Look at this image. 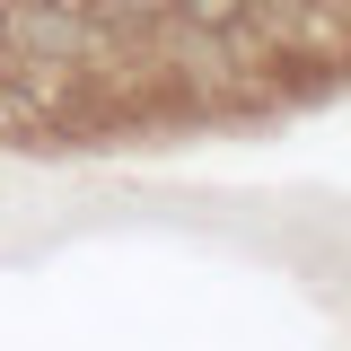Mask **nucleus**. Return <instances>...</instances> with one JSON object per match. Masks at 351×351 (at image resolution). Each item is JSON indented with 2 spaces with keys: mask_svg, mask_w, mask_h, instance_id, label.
Wrapping results in <instances>:
<instances>
[{
  "mask_svg": "<svg viewBox=\"0 0 351 351\" xmlns=\"http://www.w3.org/2000/svg\"><path fill=\"white\" fill-rule=\"evenodd\" d=\"M18 44H36V53H53V62L88 53V18H80V0H36V9H18Z\"/></svg>",
  "mask_w": 351,
  "mask_h": 351,
  "instance_id": "obj_1",
  "label": "nucleus"
},
{
  "mask_svg": "<svg viewBox=\"0 0 351 351\" xmlns=\"http://www.w3.org/2000/svg\"><path fill=\"white\" fill-rule=\"evenodd\" d=\"M246 9H255V0H176V27H193V36H237Z\"/></svg>",
  "mask_w": 351,
  "mask_h": 351,
  "instance_id": "obj_2",
  "label": "nucleus"
},
{
  "mask_svg": "<svg viewBox=\"0 0 351 351\" xmlns=\"http://www.w3.org/2000/svg\"><path fill=\"white\" fill-rule=\"evenodd\" d=\"M114 18H176V0H106Z\"/></svg>",
  "mask_w": 351,
  "mask_h": 351,
  "instance_id": "obj_3",
  "label": "nucleus"
}]
</instances>
